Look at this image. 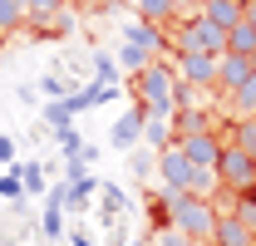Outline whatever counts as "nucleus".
I'll use <instances>...</instances> for the list:
<instances>
[{
    "label": "nucleus",
    "instance_id": "b1692460",
    "mask_svg": "<svg viewBox=\"0 0 256 246\" xmlns=\"http://www.w3.org/2000/svg\"><path fill=\"white\" fill-rule=\"evenodd\" d=\"M128 172H133V178L158 172V153H153V148H148V153H143V148H133V153H128Z\"/></svg>",
    "mask_w": 256,
    "mask_h": 246
},
{
    "label": "nucleus",
    "instance_id": "f704fd0d",
    "mask_svg": "<svg viewBox=\"0 0 256 246\" xmlns=\"http://www.w3.org/2000/svg\"><path fill=\"white\" fill-rule=\"evenodd\" d=\"M133 246H148V242H133Z\"/></svg>",
    "mask_w": 256,
    "mask_h": 246
},
{
    "label": "nucleus",
    "instance_id": "0eeeda50",
    "mask_svg": "<svg viewBox=\"0 0 256 246\" xmlns=\"http://www.w3.org/2000/svg\"><path fill=\"white\" fill-rule=\"evenodd\" d=\"M124 44H133V50H143V54H153V60H158L162 50H168V34H162V25L133 20V25L124 30Z\"/></svg>",
    "mask_w": 256,
    "mask_h": 246
},
{
    "label": "nucleus",
    "instance_id": "a211bd4d",
    "mask_svg": "<svg viewBox=\"0 0 256 246\" xmlns=\"http://www.w3.org/2000/svg\"><path fill=\"white\" fill-rule=\"evenodd\" d=\"M15 172H20V182H25V197L50 192V178H44V168H40V162H25V168H15Z\"/></svg>",
    "mask_w": 256,
    "mask_h": 246
},
{
    "label": "nucleus",
    "instance_id": "7ed1b4c3",
    "mask_svg": "<svg viewBox=\"0 0 256 246\" xmlns=\"http://www.w3.org/2000/svg\"><path fill=\"white\" fill-rule=\"evenodd\" d=\"M217 182H222L232 197H236V192H252V187H256V158L226 143V148H222V162H217Z\"/></svg>",
    "mask_w": 256,
    "mask_h": 246
},
{
    "label": "nucleus",
    "instance_id": "423d86ee",
    "mask_svg": "<svg viewBox=\"0 0 256 246\" xmlns=\"http://www.w3.org/2000/svg\"><path fill=\"white\" fill-rule=\"evenodd\" d=\"M143 123H148V108H143V104L133 98V108H128L124 118L114 123V133H108V143H114L118 153H133V148L143 143Z\"/></svg>",
    "mask_w": 256,
    "mask_h": 246
},
{
    "label": "nucleus",
    "instance_id": "f3484780",
    "mask_svg": "<svg viewBox=\"0 0 256 246\" xmlns=\"http://www.w3.org/2000/svg\"><path fill=\"white\" fill-rule=\"evenodd\" d=\"M114 60H118V74L138 79V74L153 64V54H143V50H133V44H118V54H114Z\"/></svg>",
    "mask_w": 256,
    "mask_h": 246
},
{
    "label": "nucleus",
    "instance_id": "2f4dec72",
    "mask_svg": "<svg viewBox=\"0 0 256 246\" xmlns=\"http://www.w3.org/2000/svg\"><path fill=\"white\" fill-rule=\"evenodd\" d=\"M74 242H79V246H98V242H89V236H74Z\"/></svg>",
    "mask_w": 256,
    "mask_h": 246
},
{
    "label": "nucleus",
    "instance_id": "9b49d317",
    "mask_svg": "<svg viewBox=\"0 0 256 246\" xmlns=\"http://www.w3.org/2000/svg\"><path fill=\"white\" fill-rule=\"evenodd\" d=\"M197 15L212 20V25H222V30H232V25H242V0H202Z\"/></svg>",
    "mask_w": 256,
    "mask_h": 246
},
{
    "label": "nucleus",
    "instance_id": "cd10ccee",
    "mask_svg": "<svg viewBox=\"0 0 256 246\" xmlns=\"http://www.w3.org/2000/svg\"><path fill=\"white\" fill-rule=\"evenodd\" d=\"M10 162H15V138L0 133V168H10Z\"/></svg>",
    "mask_w": 256,
    "mask_h": 246
},
{
    "label": "nucleus",
    "instance_id": "39448f33",
    "mask_svg": "<svg viewBox=\"0 0 256 246\" xmlns=\"http://www.w3.org/2000/svg\"><path fill=\"white\" fill-rule=\"evenodd\" d=\"M178 148H182V153H188L197 168H217L226 143L217 138V128H207V133H182V138H178Z\"/></svg>",
    "mask_w": 256,
    "mask_h": 246
},
{
    "label": "nucleus",
    "instance_id": "a878e982",
    "mask_svg": "<svg viewBox=\"0 0 256 246\" xmlns=\"http://www.w3.org/2000/svg\"><path fill=\"white\" fill-rule=\"evenodd\" d=\"M60 153H64V162H74V158L84 153V138H79V128H64V133H60Z\"/></svg>",
    "mask_w": 256,
    "mask_h": 246
},
{
    "label": "nucleus",
    "instance_id": "f8f14e48",
    "mask_svg": "<svg viewBox=\"0 0 256 246\" xmlns=\"http://www.w3.org/2000/svg\"><path fill=\"white\" fill-rule=\"evenodd\" d=\"M143 143H148L153 153L172 148V143H178V133H172V118H148V123H143Z\"/></svg>",
    "mask_w": 256,
    "mask_h": 246
},
{
    "label": "nucleus",
    "instance_id": "6e6552de",
    "mask_svg": "<svg viewBox=\"0 0 256 246\" xmlns=\"http://www.w3.org/2000/svg\"><path fill=\"white\" fill-rule=\"evenodd\" d=\"M252 79V60L246 54H222V64H217V94H236L242 84Z\"/></svg>",
    "mask_w": 256,
    "mask_h": 246
},
{
    "label": "nucleus",
    "instance_id": "5701e85b",
    "mask_svg": "<svg viewBox=\"0 0 256 246\" xmlns=\"http://www.w3.org/2000/svg\"><path fill=\"white\" fill-rule=\"evenodd\" d=\"M0 197L5 202H15V207H25V182H20V172L10 168V172H0Z\"/></svg>",
    "mask_w": 256,
    "mask_h": 246
},
{
    "label": "nucleus",
    "instance_id": "2eb2a0df",
    "mask_svg": "<svg viewBox=\"0 0 256 246\" xmlns=\"http://www.w3.org/2000/svg\"><path fill=\"white\" fill-rule=\"evenodd\" d=\"M133 10H138V20H148V25H168V20H178V5H172V0H138Z\"/></svg>",
    "mask_w": 256,
    "mask_h": 246
},
{
    "label": "nucleus",
    "instance_id": "f03ea898",
    "mask_svg": "<svg viewBox=\"0 0 256 246\" xmlns=\"http://www.w3.org/2000/svg\"><path fill=\"white\" fill-rule=\"evenodd\" d=\"M178 64L168 60H153L138 79H133V98L148 108V118H172L178 114Z\"/></svg>",
    "mask_w": 256,
    "mask_h": 246
},
{
    "label": "nucleus",
    "instance_id": "bb28decb",
    "mask_svg": "<svg viewBox=\"0 0 256 246\" xmlns=\"http://www.w3.org/2000/svg\"><path fill=\"white\" fill-rule=\"evenodd\" d=\"M148 246H192V242L182 236V232H178V226H172V222H168V226H162V232H158V236H153Z\"/></svg>",
    "mask_w": 256,
    "mask_h": 246
},
{
    "label": "nucleus",
    "instance_id": "4be33fe9",
    "mask_svg": "<svg viewBox=\"0 0 256 246\" xmlns=\"http://www.w3.org/2000/svg\"><path fill=\"white\" fill-rule=\"evenodd\" d=\"M232 148H242V153L256 158V118H236V128H232Z\"/></svg>",
    "mask_w": 256,
    "mask_h": 246
},
{
    "label": "nucleus",
    "instance_id": "9d476101",
    "mask_svg": "<svg viewBox=\"0 0 256 246\" xmlns=\"http://www.w3.org/2000/svg\"><path fill=\"white\" fill-rule=\"evenodd\" d=\"M192 30H197V44H202V54H212V60H222V54H226V30H222V25H212V20L192 15Z\"/></svg>",
    "mask_w": 256,
    "mask_h": 246
},
{
    "label": "nucleus",
    "instance_id": "473e14b6",
    "mask_svg": "<svg viewBox=\"0 0 256 246\" xmlns=\"http://www.w3.org/2000/svg\"><path fill=\"white\" fill-rule=\"evenodd\" d=\"M118 5H138V0H118Z\"/></svg>",
    "mask_w": 256,
    "mask_h": 246
},
{
    "label": "nucleus",
    "instance_id": "dca6fc26",
    "mask_svg": "<svg viewBox=\"0 0 256 246\" xmlns=\"http://www.w3.org/2000/svg\"><path fill=\"white\" fill-rule=\"evenodd\" d=\"M64 15V0H25V20L30 25H54Z\"/></svg>",
    "mask_w": 256,
    "mask_h": 246
},
{
    "label": "nucleus",
    "instance_id": "6ab92c4d",
    "mask_svg": "<svg viewBox=\"0 0 256 246\" xmlns=\"http://www.w3.org/2000/svg\"><path fill=\"white\" fill-rule=\"evenodd\" d=\"M20 25H30L25 20V0H0V34L20 30Z\"/></svg>",
    "mask_w": 256,
    "mask_h": 246
},
{
    "label": "nucleus",
    "instance_id": "c85d7f7f",
    "mask_svg": "<svg viewBox=\"0 0 256 246\" xmlns=\"http://www.w3.org/2000/svg\"><path fill=\"white\" fill-rule=\"evenodd\" d=\"M40 89L50 94V98H64V84H60V79H40Z\"/></svg>",
    "mask_w": 256,
    "mask_h": 246
},
{
    "label": "nucleus",
    "instance_id": "412c9836",
    "mask_svg": "<svg viewBox=\"0 0 256 246\" xmlns=\"http://www.w3.org/2000/svg\"><path fill=\"white\" fill-rule=\"evenodd\" d=\"M232 216H236L246 232H256V187H252V192H236V202H232Z\"/></svg>",
    "mask_w": 256,
    "mask_h": 246
},
{
    "label": "nucleus",
    "instance_id": "20e7f679",
    "mask_svg": "<svg viewBox=\"0 0 256 246\" xmlns=\"http://www.w3.org/2000/svg\"><path fill=\"white\" fill-rule=\"evenodd\" d=\"M217 64L222 60H212V54H178V79L202 89V94H212L217 89Z\"/></svg>",
    "mask_w": 256,
    "mask_h": 246
},
{
    "label": "nucleus",
    "instance_id": "ddd939ff",
    "mask_svg": "<svg viewBox=\"0 0 256 246\" xmlns=\"http://www.w3.org/2000/svg\"><path fill=\"white\" fill-rule=\"evenodd\" d=\"M226 54H246V60H252L256 54V25H246V20L232 25V30H226Z\"/></svg>",
    "mask_w": 256,
    "mask_h": 246
},
{
    "label": "nucleus",
    "instance_id": "7c9ffc66",
    "mask_svg": "<svg viewBox=\"0 0 256 246\" xmlns=\"http://www.w3.org/2000/svg\"><path fill=\"white\" fill-rule=\"evenodd\" d=\"M172 5H178V10H192V15L202 10V0H172Z\"/></svg>",
    "mask_w": 256,
    "mask_h": 246
},
{
    "label": "nucleus",
    "instance_id": "f257e3e1",
    "mask_svg": "<svg viewBox=\"0 0 256 246\" xmlns=\"http://www.w3.org/2000/svg\"><path fill=\"white\" fill-rule=\"evenodd\" d=\"M162 202H168V222H172L192 246H212V226H217L212 197H197V192H162ZM168 222H162V226H168Z\"/></svg>",
    "mask_w": 256,
    "mask_h": 246
},
{
    "label": "nucleus",
    "instance_id": "72a5a7b5",
    "mask_svg": "<svg viewBox=\"0 0 256 246\" xmlns=\"http://www.w3.org/2000/svg\"><path fill=\"white\" fill-rule=\"evenodd\" d=\"M252 74H256V54H252Z\"/></svg>",
    "mask_w": 256,
    "mask_h": 246
},
{
    "label": "nucleus",
    "instance_id": "1a4fd4ad",
    "mask_svg": "<svg viewBox=\"0 0 256 246\" xmlns=\"http://www.w3.org/2000/svg\"><path fill=\"white\" fill-rule=\"evenodd\" d=\"M212 246H256V232H246L232 212H217V226H212Z\"/></svg>",
    "mask_w": 256,
    "mask_h": 246
},
{
    "label": "nucleus",
    "instance_id": "c756f323",
    "mask_svg": "<svg viewBox=\"0 0 256 246\" xmlns=\"http://www.w3.org/2000/svg\"><path fill=\"white\" fill-rule=\"evenodd\" d=\"M242 20H246V25H256V0H242Z\"/></svg>",
    "mask_w": 256,
    "mask_h": 246
},
{
    "label": "nucleus",
    "instance_id": "393cba45",
    "mask_svg": "<svg viewBox=\"0 0 256 246\" xmlns=\"http://www.w3.org/2000/svg\"><path fill=\"white\" fill-rule=\"evenodd\" d=\"M94 79L118 89V60H114V54H94Z\"/></svg>",
    "mask_w": 256,
    "mask_h": 246
},
{
    "label": "nucleus",
    "instance_id": "4468645a",
    "mask_svg": "<svg viewBox=\"0 0 256 246\" xmlns=\"http://www.w3.org/2000/svg\"><path fill=\"white\" fill-rule=\"evenodd\" d=\"M226 108H232L236 118H256V74H252L236 94H226Z\"/></svg>",
    "mask_w": 256,
    "mask_h": 246
},
{
    "label": "nucleus",
    "instance_id": "aec40b11",
    "mask_svg": "<svg viewBox=\"0 0 256 246\" xmlns=\"http://www.w3.org/2000/svg\"><path fill=\"white\" fill-rule=\"evenodd\" d=\"M44 123H50V128H74V108H69V98H50V104H44Z\"/></svg>",
    "mask_w": 256,
    "mask_h": 246
}]
</instances>
